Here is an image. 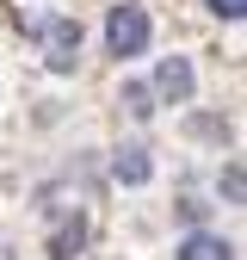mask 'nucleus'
I'll return each instance as SVG.
<instances>
[{
	"label": "nucleus",
	"instance_id": "obj_1",
	"mask_svg": "<svg viewBox=\"0 0 247 260\" xmlns=\"http://www.w3.org/2000/svg\"><path fill=\"white\" fill-rule=\"evenodd\" d=\"M25 25L37 31V44H44V62H50L56 75H68L74 62H80V19H37V13H31Z\"/></svg>",
	"mask_w": 247,
	"mask_h": 260
},
{
	"label": "nucleus",
	"instance_id": "obj_2",
	"mask_svg": "<svg viewBox=\"0 0 247 260\" xmlns=\"http://www.w3.org/2000/svg\"><path fill=\"white\" fill-rule=\"evenodd\" d=\"M105 44H111V56H142V44H148V13L142 7H111Z\"/></svg>",
	"mask_w": 247,
	"mask_h": 260
},
{
	"label": "nucleus",
	"instance_id": "obj_3",
	"mask_svg": "<svg viewBox=\"0 0 247 260\" xmlns=\"http://www.w3.org/2000/svg\"><path fill=\"white\" fill-rule=\"evenodd\" d=\"M192 62H185V56H161V69H154V93H161V100L167 106H185V100H192Z\"/></svg>",
	"mask_w": 247,
	"mask_h": 260
},
{
	"label": "nucleus",
	"instance_id": "obj_4",
	"mask_svg": "<svg viewBox=\"0 0 247 260\" xmlns=\"http://www.w3.org/2000/svg\"><path fill=\"white\" fill-rule=\"evenodd\" d=\"M179 260H235V248L223 236H210V230H192V236L179 242Z\"/></svg>",
	"mask_w": 247,
	"mask_h": 260
},
{
	"label": "nucleus",
	"instance_id": "obj_5",
	"mask_svg": "<svg viewBox=\"0 0 247 260\" xmlns=\"http://www.w3.org/2000/svg\"><path fill=\"white\" fill-rule=\"evenodd\" d=\"M111 174H117V186H142V180L154 174V168H148V149H117Z\"/></svg>",
	"mask_w": 247,
	"mask_h": 260
},
{
	"label": "nucleus",
	"instance_id": "obj_6",
	"mask_svg": "<svg viewBox=\"0 0 247 260\" xmlns=\"http://www.w3.org/2000/svg\"><path fill=\"white\" fill-rule=\"evenodd\" d=\"M80 242H87V223L74 217V223H62V230H56V242H50V254H56V260H68V254H74Z\"/></svg>",
	"mask_w": 247,
	"mask_h": 260
},
{
	"label": "nucleus",
	"instance_id": "obj_7",
	"mask_svg": "<svg viewBox=\"0 0 247 260\" xmlns=\"http://www.w3.org/2000/svg\"><path fill=\"white\" fill-rule=\"evenodd\" d=\"M124 106H130L136 118H148V112H154V106H148V87H136V81H130V87H124Z\"/></svg>",
	"mask_w": 247,
	"mask_h": 260
},
{
	"label": "nucleus",
	"instance_id": "obj_8",
	"mask_svg": "<svg viewBox=\"0 0 247 260\" xmlns=\"http://www.w3.org/2000/svg\"><path fill=\"white\" fill-rule=\"evenodd\" d=\"M210 13H216V19H241V13H247V0H210Z\"/></svg>",
	"mask_w": 247,
	"mask_h": 260
},
{
	"label": "nucleus",
	"instance_id": "obj_9",
	"mask_svg": "<svg viewBox=\"0 0 247 260\" xmlns=\"http://www.w3.org/2000/svg\"><path fill=\"white\" fill-rule=\"evenodd\" d=\"M0 260H13V242H7V236H0Z\"/></svg>",
	"mask_w": 247,
	"mask_h": 260
}]
</instances>
